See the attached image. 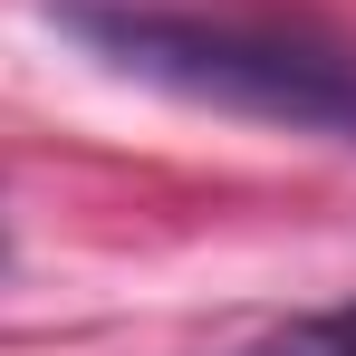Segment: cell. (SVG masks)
I'll return each mask as SVG.
<instances>
[{
  "mask_svg": "<svg viewBox=\"0 0 356 356\" xmlns=\"http://www.w3.org/2000/svg\"><path fill=\"white\" fill-rule=\"evenodd\" d=\"M49 19L116 77H145L164 97H193V106H222L250 125L356 145V58L327 39L212 19V10H174V0H49Z\"/></svg>",
  "mask_w": 356,
  "mask_h": 356,
  "instance_id": "6da1fadb",
  "label": "cell"
},
{
  "mask_svg": "<svg viewBox=\"0 0 356 356\" xmlns=\"http://www.w3.org/2000/svg\"><path fill=\"white\" fill-rule=\"evenodd\" d=\"M241 356H356V298L347 308H308V318H289V327L250 337Z\"/></svg>",
  "mask_w": 356,
  "mask_h": 356,
  "instance_id": "7a4b0ae2",
  "label": "cell"
}]
</instances>
